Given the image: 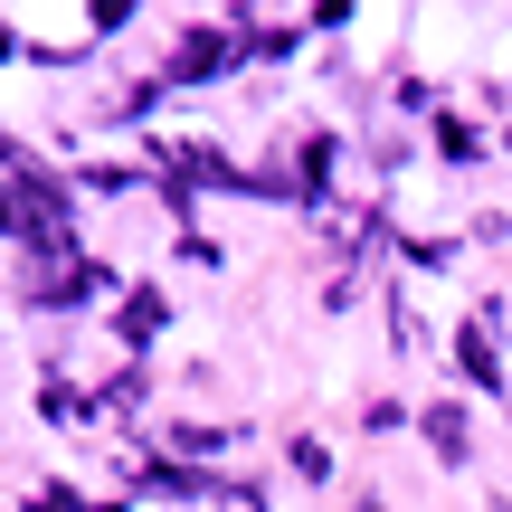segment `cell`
<instances>
[{"mask_svg":"<svg viewBox=\"0 0 512 512\" xmlns=\"http://www.w3.org/2000/svg\"><path fill=\"white\" fill-rule=\"evenodd\" d=\"M228 67V29H190L181 48H171V76H181V86H200V76H219Z\"/></svg>","mask_w":512,"mask_h":512,"instance_id":"cell-1","label":"cell"},{"mask_svg":"<svg viewBox=\"0 0 512 512\" xmlns=\"http://www.w3.org/2000/svg\"><path fill=\"white\" fill-rule=\"evenodd\" d=\"M456 361L475 370L484 389H494V332H484V323H465V332H456Z\"/></svg>","mask_w":512,"mask_h":512,"instance_id":"cell-2","label":"cell"},{"mask_svg":"<svg viewBox=\"0 0 512 512\" xmlns=\"http://www.w3.org/2000/svg\"><path fill=\"white\" fill-rule=\"evenodd\" d=\"M427 446H446V456H465V408H427Z\"/></svg>","mask_w":512,"mask_h":512,"instance_id":"cell-3","label":"cell"},{"mask_svg":"<svg viewBox=\"0 0 512 512\" xmlns=\"http://www.w3.org/2000/svg\"><path fill=\"white\" fill-rule=\"evenodd\" d=\"M0 228H10V209H0Z\"/></svg>","mask_w":512,"mask_h":512,"instance_id":"cell-4","label":"cell"}]
</instances>
